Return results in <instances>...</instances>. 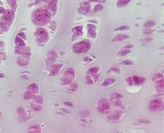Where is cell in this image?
<instances>
[{
    "label": "cell",
    "mask_w": 164,
    "mask_h": 133,
    "mask_svg": "<svg viewBox=\"0 0 164 133\" xmlns=\"http://www.w3.org/2000/svg\"><path fill=\"white\" fill-rule=\"evenodd\" d=\"M157 85H156V88L157 91H163V79H162V80L157 81Z\"/></svg>",
    "instance_id": "cell-25"
},
{
    "label": "cell",
    "mask_w": 164,
    "mask_h": 133,
    "mask_svg": "<svg viewBox=\"0 0 164 133\" xmlns=\"http://www.w3.org/2000/svg\"><path fill=\"white\" fill-rule=\"evenodd\" d=\"M64 104H65L66 106H70V107L73 106V104H72V103H70V102H69V103L68 102H65V103H64Z\"/></svg>",
    "instance_id": "cell-41"
},
{
    "label": "cell",
    "mask_w": 164,
    "mask_h": 133,
    "mask_svg": "<svg viewBox=\"0 0 164 133\" xmlns=\"http://www.w3.org/2000/svg\"><path fill=\"white\" fill-rule=\"evenodd\" d=\"M62 66V64H56V65H53L52 67L50 68V75L51 76H53L56 73H57L58 71L61 69V67Z\"/></svg>",
    "instance_id": "cell-14"
},
{
    "label": "cell",
    "mask_w": 164,
    "mask_h": 133,
    "mask_svg": "<svg viewBox=\"0 0 164 133\" xmlns=\"http://www.w3.org/2000/svg\"><path fill=\"white\" fill-rule=\"evenodd\" d=\"M16 112H17V113H18L20 117H23V120H24L25 117H26V115H25V110H24V108H23L22 107H20V108H17Z\"/></svg>",
    "instance_id": "cell-24"
},
{
    "label": "cell",
    "mask_w": 164,
    "mask_h": 133,
    "mask_svg": "<svg viewBox=\"0 0 164 133\" xmlns=\"http://www.w3.org/2000/svg\"><path fill=\"white\" fill-rule=\"evenodd\" d=\"M35 36L40 41H46L49 38L47 31L44 28H38L35 31Z\"/></svg>",
    "instance_id": "cell-7"
},
{
    "label": "cell",
    "mask_w": 164,
    "mask_h": 133,
    "mask_svg": "<svg viewBox=\"0 0 164 133\" xmlns=\"http://www.w3.org/2000/svg\"><path fill=\"white\" fill-rule=\"evenodd\" d=\"M133 85H141L144 82V79L143 77H140L138 76H131Z\"/></svg>",
    "instance_id": "cell-13"
},
{
    "label": "cell",
    "mask_w": 164,
    "mask_h": 133,
    "mask_svg": "<svg viewBox=\"0 0 164 133\" xmlns=\"http://www.w3.org/2000/svg\"><path fill=\"white\" fill-rule=\"evenodd\" d=\"M148 108L151 111H159L163 108V101L160 99H154L149 102Z\"/></svg>",
    "instance_id": "cell-5"
},
{
    "label": "cell",
    "mask_w": 164,
    "mask_h": 133,
    "mask_svg": "<svg viewBox=\"0 0 164 133\" xmlns=\"http://www.w3.org/2000/svg\"><path fill=\"white\" fill-rule=\"evenodd\" d=\"M34 100V103L35 104H42L43 103H44V99H43L41 96H40V95H34V97L32 98Z\"/></svg>",
    "instance_id": "cell-17"
},
{
    "label": "cell",
    "mask_w": 164,
    "mask_h": 133,
    "mask_svg": "<svg viewBox=\"0 0 164 133\" xmlns=\"http://www.w3.org/2000/svg\"><path fill=\"white\" fill-rule=\"evenodd\" d=\"M128 48H133V45H126V46H125V47H124V49H127Z\"/></svg>",
    "instance_id": "cell-44"
},
{
    "label": "cell",
    "mask_w": 164,
    "mask_h": 133,
    "mask_svg": "<svg viewBox=\"0 0 164 133\" xmlns=\"http://www.w3.org/2000/svg\"><path fill=\"white\" fill-rule=\"evenodd\" d=\"M144 33H146V34H147V33L149 34V33H152V32H153V30H152V31H147V30H144Z\"/></svg>",
    "instance_id": "cell-43"
},
{
    "label": "cell",
    "mask_w": 164,
    "mask_h": 133,
    "mask_svg": "<svg viewBox=\"0 0 164 133\" xmlns=\"http://www.w3.org/2000/svg\"><path fill=\"white\" fill-rule=\"evenodd\" d=\"M0 117H1V113H0Z\"/></svg>",
    "instance_id": "cell-45"
},
{
    "label": "cell",
    "mask_w": 164,
    "mask_h": 133,
    "mask_svg": "<svg viewBox=\"0 0 164 133\" xmlns=\"http://www.w3.org/2000/svg\"><path fill=\"white\" fill-rule=\"evenodd\" d=\"M34 95H35L32 93V92L29 91H26L24 93V95H23L25 100H31V99H32V98L34 97Z\"/></svg>",
    "instance_id": "cell-22"
},
{
    "label": "cell",
    "mask_w": 164,
    "mask_h": 133,
    "mask_svg": "<svg viewBox=\"0 0 164 133\" xmlns=\"http://www.w3.org/2000/svg\"><path fill=\"white\" fill-rule=\"evenodd\" d=\"M131 51L130 49H122V50H121L119 53H118V56L119 57H123L125 56V55H127L128 53H130Z\"/></svg>",
    "instance_id": "cell-26"
},
{
    "label": "cell",
    "mask_w": 164,
    "mask_h": 133,
    "mask_svg": "<svg viewBox=\"0 0 164 133\" xmlns=\"http://www.w3.org/2000/svg\"><path fill=\"white\" fill-rule=\"evenodd\" d=\"M162 79H163V74H161V73H157V74H156V75H154V80L155 81V82H157V81H158L162 80Z\"/></svg>",
    "instance_id": "cell-30"
},
{
    "label": "cell",
    "mask_w": 164,
    "mask_h": 133,
    "mask_svg": "<svg viewBox=\"0 0 164 133\" xmlns=\"http://www.w3.org/2000/svg\"><path fill=\"white\" fill-rule=\"evenodd\" d=\"M153 40V38H145V39H142L140 40V42H144V43H148Z\"/></svg>",
    "instance_id": "cell-39"
},
{
    "label": "cell",
    "mask_w": 164,
    "mask_h": 133,
    "mask_svg": "<svg viewBox=\"0 0 164 133\" xmlns=\"http://www.w3.org/2000/svg\"><path fill=\"white\" fill-rule=\"evenodd\" d=\"M121 72V68L118 67V66H113V67L111 68L109 71H108V73H119V72Z\"/></svg>",
    "instance_id": "cell-27"
},
{
    "label": "cell",
    "mask_w": 164,
    "mask_h": 133,
    "mask_svg": "<svg viewBox=\"0 0 164 133\" xmlns=\"http://www.w3.org/2000/svg\"><path fill=\"white\" fill-rule=\"evenodd\" d=\"M57 2L55 1H50L48 4L47 7V11L50 12L51 14H55V12H57Z\"/></svg>",
    "instance_id": "cell-11"
},
{
    "label": "cell",
    "mask_w": 164,
    "mask_h": 133,
    "mask_svg": "<svg viewBox=\"0 0 164 133\" xmlns=\"http://www.w3.org/2000/svg\"><path fill=\"white\" fill-rule=\"evenodd\" d=\"M110 102H111V104L114 105V106H116V107L121 106L123 102V99H122V95L119 93L113 94L111 96V98H110Z\"/></svg>",
    "instance_id": "cell-6"
},
{
    "label": "cell",
    "mask_w": 164,
    "mask_h": 133,
    "mask_svg": "<svg viewBox=\"0 0 164 133\" xmlns=\"http://www.w3.org/2000/svg\"><path fill=\"white\" fill-rule=\"evenodd\" d=\"M75 77V71L72 68H69L64 72V76L61 79V82L63 85H69L72 83Z\"/></svg>",
    "instance_id": "cell-3"
},
{
    "label": "cell",
    "mask_w": 164,
    "mask_h": 133,
    "mask_svg": "<svg viewBox=\"0 0 164 133\" xmlns=\"http://www.w3.org/2000/svg\"><path fill=\"white\" fill-rule=\"evenodd\" d=\"M97 108L99 113H108L110 111V104L106 99H101L98 100L97 104Z\"/></svg>",
    "instance_id": "cell-4"
},
{
    "label": "cell",
    "mask_w": 164,
    "mask_h": 133,
    "mask_svg": "<svg viewBox=\"0 0 164 133\" xmlns=\"http://www.w3.org/2000/svg\"><path fill=\"white\" fill-rule=\"evenodd\" d=\"M57 53L55 52V51H50L49 53H48V61L49 62H54L56 58H57Z\"/></svg>",
    "instance_id": "cell-15"
},
{
    "label": "cell",
    "mask_w": 164,
    "mask_h": 133,
    "mask_svg": "<svg viewBox=\"0 0 164 133\" xmlns=\"http://www.w3.org/2000/svg\"><path fill=\"white\" fill-rule=\"evenodd\" d=\"M129 2L130 1H118L117 2V6L118 7H121V6L126 5V4L129 3Z\"/></svg>",
    "instance_id": "cell-35"
},
{
    "label": "cell",
    "mask_w": 164,
    "mask_h": 133,
    "mask_svg": "<svg viewBox=\"0 0 164 133\" xmlns=\"http://www.w3.org/2000/svg\"><path fill=\"white\" fill-rule=\"evenodd\" d=\"M140 122L141 123H149V120H140Z\"/></svg>",
    "instance_id": "cell-42"
},
{
    "label": "cell",
    "mask_w": 164,
    "mask_h": 133,
    "mask_svg": "<svg viewBox=\"0 0 164 133\" xmlns=\"http://www.w3.org/2000/svg\"><path fill=\"white\" fill-rule=\"evenodd\" d=\"M78 89V84L75 82H72L71 84H69L68 90L71 91H76Z\"/></svg>",
    "instance_id": "cell-20"
},
{
    "label": "cell",
    "mask_w": 164,
    "mask_h": 133,
    "mask_svg": "<svg viewBox=\"0 0 164 133\" xmlns=\"http://www.w3.org/2000/svg\"><path fill=\"white\" fill-rule=\"evenodd\" d=\"M103 7L101 4H97V5L94 7V12H99V11H101V10H103Z\"/></svg>",
    "instance_id": "cell-34"
},
{
    "label": "cell",
    "mask_w": 164,
    "mask_h": 133,
    "mask_svg": "<svg viewBox=\"0 0 164 133\" xmlns=\"http://www.w3.org/2000/svg\"><path fill=\"white\" fill-rule=\"evenodd\" d=\"M34 21H35V24L38 25H44L50 21L51 13L47 11V9L39 8L33 15Z\"/></svg>",
    "instance_id": "cell-1"
},
{
    "label": "cell",
    "mask_w": 164,
    "mask_h": 133,
    "mask_svg": "<svg viewBox=\"0 0 164 133\" xmlns=\"http://www.w3.org/2000/svg\"><path fill=\"white\" fill-rule=\"evenodd\" d=\"M130 27L127 26V25H123V26H120L118 27L117 29H116L115 31H124V30H129Z\"/></svg>",
    "instance_id": "cell-38"
},
{
    "label": "cell",
    "mask_w": 164,
    "mask_h": 133,
    "mask_svg": "<svg viewBox=\"0 0 164 133\" xmlns=\"http://www.w3.org/2000/svg\"><path fill=\"white\" fill-rule=\"evenodd\" d=\"M82 31H75V33L74 34V36H73V40H75V39H76V38H78V37H80L81 35H82Z\"/></svg>",
    "instance_id": "cell-36"
},
{
    "label": "cell",
    "mask_w": 164,
    "mask_h": 133,
    "mask_svg": "<svg viewBox=\"0 0 164 133\" xmlns=\"http://www.w3.org/2000/svg\"><path fill=\"white\" fill-rule=\"evenodd\" d=\"M114 82H115V80H114V79H111V78L105 79L104 81L101 84V85H103V86H107V85L113 84Z\"/></svg>",
    "instance_id": "cell-19"
},
{
    "label": "cell",
    "mask_w": 164,
    "mask_h": 133,
    "mask_svg": "<svg viewBox=\"0 0 164 133\" xmlns=\"http://www.w3.org/2000/svg\"><path fill=\"white\" fill-rule=\"evenodd\" d=\"M127 38H129V35H116V38L113 39V41H122V40H125Z\"/></svg>",
    "instance_id": "cell-18"
},
{
    "label": "cell",
    "mask_w": 164,
    "mask_h": 133,
    "mask_svg": "<svg viewBox=\"0 0 164 133\" xmlns=\"http://www.w3.org/2000/svg\"><path fill=\"white\" fill-rule=\"evenodd\" d=\"M122 116V112L120 110H116L112 112L111 113H109L107 115V118L110 121H118V120L121 119Z\"/></svg>",
    "instance_id": "cell-9"
},
{
    "label": "cell",
    "mask_w": 164,
    "mask_h": 133,
    "mask_svg": "<svg viewBox=\"0 0 164 133\" xmlns=\"http://www.w3.org/2000/svg\"><path fill=\"white\" fill-rule=\"evenodd\" d=\"M8 4H9V6H11V8H12V10H15L16 8V1H8Z\"/></svg>",
    "instance_id": "cell-33"
},
{
    "label": "cell",
    "mask_w": 164,
    "mask_h": 133,
    "mask_svg": "<svg viewBox=\"0 0 164 133\" xmlns=\"http://www.w3.org/2000/svg\"><path fill=\"white\" fill-rule=\"evenodd\" d=\"M81 115L82 116V117H88V116L90 115V112H89V111H83V112L81 113Z\"/></svg>",
    "instance_id": "cell-40"
},
{
    "label": "cell",
    "mask_w": 164,
    "mask_h": 133,
    "mask_svg": "<svg viewBox=\"0 0 164 133\" xmlns=\"http://www.w3.org/2000/svg\"><path fill=\"white\" fill-rule=\"evenodd\" d=\"M31 108L34 109V110L35 111H41L42 110V106H41L40 104H35V103H34V104H31Z\"/></svg>",
    "instance_id": "cell-28"
},
{
    "label": "cell",
    "mask_w": 164,
    "mask_h": 133,
    "mask_svg": "<svg viewBox=\"0 0 164 133\" xmlns=\"http://www.w3.org/2000/svg\"><path fill=\"white\" fill-rule=\"evenodd\" d=\"M29 133H41L40 127L39 126H33L31 127Z\"/></svg>",
    "instance_id": "cell-21"
},
{
    "label": "cell",
    "mask_w": 164,
    "mask_h": 133,
    "mask_svg": "<svg viewBox=\"0 0 164 133\" xmlns=\"http://www.w3.org/2000/svg\"><path fill=\"white\" fill-rule=\"evenodd\" d=\"M121 63L124 64V65H131V64H133L132 61H131V60H124V61L121 62Z\"/></svg>",
    "instance_id": "cell-37"
},
{
    "label": "cell",
    "mask_w": 164,
    "mask_h": 133,
    "mask_svg": "<svg viewBox=\"0 0 164 133\" xmlns=\"http://www.w3.org/2000/svg\"><path fill=\"white\" fill-rule=\"evenodd\" d=\"M88 35H90L92 38H95L96 37V31L95 30L93 29H88Z\"/></svg>",
    "instance_id": "cell-29"
},
{
    "label": "cell",
    "mask_w": 164,
    "mask_h": 133,
    "mask_svg": "<svg viewBox=\"0 0 164 133\" xmlns=\"http://www.w3.org/2000/svg\"><path fill=\"white\" fill-rule=\"evenodd\" d=\"M90 48V43L88 40H83V41L78 42L73 45V51L76 53H85Z\"/></svg>",
    "instance_id": "cell-2"
},
{
    "label": "cell",
    "mask_w": 164,
    "mask_h": 133,
    "mask_svg": "<svg viewBox=\"0 0 164 133\" xmlns=\"http://www.w3.org/2000/svg\"><path fill=\"white\" fill-rule=\"evenodd\" d=\"M13 16L14 14L12 11H9V10L5 11V12H4L3 17H2V20L3 21V24L8 25L11 24L12 20H13Z\"/></svg>",
    "instance_id": "cell-8"
},
{
    "label": "cell",
    "mask_w": 164,
    "mask_h": 133,
    "mask_svg": "<svg viewBox=\"0 0 164 133\" xmlns=\"http://www.w3.org/2000/svg\"><path fill=\"white\" fill-rule=\"evenodd\" d=\"M30 61V57L29 56H25V55H21V57L18 58L17 59V63L21 66H25L28 64Z\"/></svg>",
    "instance_id": "cell-12"
},
{
    "label": "cell",
    "mask_w": 164,
    "mask_h": 133,
    "mask_svg": "<svg viewBox=\"0 0 164 133\" xmlns=\"http://www.w3.org/2000/svg\"><path fill=\"white\" fill-rule=\"evenodd\" d=\"M90 10V6L88 2H83L81 4V8H79V12L81 14H86Z\"/></svg>",
    "instance_id": "cell-10"
},
{
    "label": "cell",
    "mask_w": 164,
    "mask_h": 133,
    "mask_svg": "<svg viewBox=\"0 0 164 133\" xmlns=\"http://www.w3.org/2000/svg\"><path fill=\"white\" fill-rule=\"evenodd\" d=\"M98 68L95 67V66H93V67L89 69V71L87 72V74H88V76H91V75L97 74L98 73Z\"/></svg>",
    "instance_id": "cell-23"
},
{
    "label": "cell",
    "mask_w": 164,
    "mask_h": 133,
    "mask_svg": "<svg viewBox=\"0 0 164 133\" xmlns=\"http://www.w3.org/2000/svg\"><path fill=\"white\" fill-rule=\"evenodd\" d=\"M85 82H86V84H88V85H92V84H94V81H93V79L91 78V77L87 75L85 77Z\"/></svg>",
    "instance_id": "cell-31"
},
{
    "label": "cell",
    "mask_w": 164,
    "mask_h": 133,
    "mask_svg": "<svg viewBox=\"0 0 164 133\" xmlns=\"http://www.w3.org/2000/svg\"><path fill=\"white\" fill-rule=\"evenodd\" d=\"M155 21H147V22L144 24V27H153L154 25H155Z\"/></svg>",
    "instance_id": "cell-32"
},
{
    "label": "cell",
    "mask_w": 164,
    "mask_h": 133,
    "mask_svg": "<svg viewBox=\"0 0 164 133\" xmlns=\"http://www.w3.org/2000/svg\"><path fill=\"white\" fill-rule=\"evenodd\" d=\"M28 91L32 92V93L34 94V95H36V94L38 93V91H39L38 85L36 84H34V83H33V84H31L29 86H28Z\"/></svg>",
    "instance_id": "cell-16"
}]
</instances>
